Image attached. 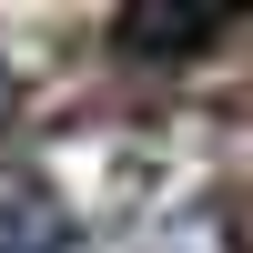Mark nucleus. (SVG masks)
<instances>
[{"label": "nucleus", "mask_w": 253, "mask_h": 253, "mask_svg": "<svg viewBox=\"0 0 253 253\" xmlns=\"http://www.w3.org/2000/svg\"><path fill=\"white\" fill-rule=\"evenodd\" d=\"M0 253H71V223L41 193H0Z\"/></svg>", "instance_id": "nucleus-2"}, {"label": "nucleus", "mask_w": 253, "mask_h": 253, "mask_svg": "<svg viewBox=\"0 0 253 253\" xmlns=\"http://www.w3.org/2000/svg\"><path fill=\"white\" fill-rule=\"evenodd\" d=\"M223 31H233L223 10H122V20H112V41H122L132 61H193V51H213Z\"/></svg>", "instance_id": "nucleus-1"}, {"label": "nucleus", "mask_w": 253, "mask_h": 253, "mask_svg": "<svg viewBox=\"0 0 253 253\" xmlns=\"http://www.w3.org/2000/svg\"><path fill=\"white\" fill-rule=\"evenodd\" d=\"M182 253H233V223H223V213H193V223H182Z\"/></svg>", "instance_id": "nucleus-3"}]
</instances>
